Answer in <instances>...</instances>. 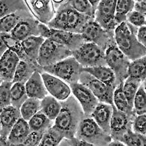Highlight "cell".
<instances>
[{
	"label": "cell",
	"mask_w": 146,
	"mask_h": 146,
	"mask_svg": "<svg viewBox=\"0 0 146 146\" xmlns=\"http://www.w3.org/2000/svg\"><path fill=\"white\" fill-rule=\"evenodd\" d=\"M61 110L54 121L53 127L66 139L75 138L80 121L85 116L77 100L72 95L68 99L60 102Z\"/></svg>",
	"instance_id": "cell-1"
},
{
	"label": "cell",
	"mask_w": 146,
	"mask_h": 146,
	"mask_svg": "<svg viewBox=\"0 0 146 146\" xmlns=\"http://www.w3.org/2000/svg\"><path fill=\"white\" fill-rule=\"evenodd\" d=\"M93 19L79 13L71 7L68 1L64 0L54 18L46 25L53 29L80 34L84 25Z\"/></svg>",
	"instance_id": "cell-2"
},
{
	"label": "cell",
	"mask_w": 146,
	"mask_h": 146,
	"mask_svg": "<svg viewBox=\"0 0 146 146\" xmlns=\"http://www.w3.org/2000/svg\"><path fill=\"white\" fill-rule=\"evenodd\" d=\"M138 28L123 22L116 27L114 31L115 45L130 61L145 56L146 47L136 39Z\"/></svg>",
	"instance_id": "cell-3"
},
{
	"label": "cell",
	"mask_w": 146,
	"mask_h": 146,
	"mask_svg": "<svg viewBox=\"0 0 146 146\" xmlns=\"http://www.w3.org/2000/svg\"><path fill=\"white\" fill-rule=\"evenodd\" d=\"M75 138L94 146H106L112 141L111 136L105 132L90 116H84L80 121Z\"/></svg>",
	"instance_id": "cell-4"
},
{
	"label": "cell",
	"mask_w": 146,
	"mask_h": 146,
	"mask_svg": "<svg viewBox=\"0 0 146 146\" xmlns=\"http://www.w3.org/2000/svg\"><path fill=\"white\" fill-rule=\"evenodd\" d=\"M42 68L43 72L56 76L68 84L79 82V78L83 69L82 66L72 56L54 65Z\"/></svg>",
	"instance_id": "cell-5"
},
{
	"label": "cell",
	"mask_w": 146,
	"mask_h": 146,
	"mask_svg": "<svg viewBox=\"0 0 146 146\" xmlns=\"http://www.w3.org/2000/svg\"><path fill=\"white\" fill-rule=\"evenodd\" d=\"M38 29L39 36L43 37L44 39H50L63 46H65L72 52L77 50L84 43L81 34L79 33L53 29L41 23L38 25Z\"/></svg>",
	"instance_id": "cell-6"
},
{
	"label": "cell",
	"mask_w": 146,
	"mask_h": 146,
	"mask_svg": "<svg viewBox=\"0 0 146 146\" xmlns=\"http://www.w3.org/2000/svg\"><path fill=\"white\" fill-rule=\"evenodd\" d=\"M72 56L83 68L106 66L105 51L94 43L84 42L77 50L72 52Z\"/></svg>",
	"instance_id": "cell-7"
},
{
	"label": "cell",
	"mask_w": 146,
	"mask_h": 146,
	"mask_svg": "<svg viewBox=\"0 0 146 146\" xmlns=\"http://www.w3.org/2000/svg\"><path fill=\"white\" fill-rule=\"evenodd\" d=\"M72 56V51L50 39H45L40 48L36 63L41 68H45L62 61Z\"/></svg>",
	"instance_id": "cell-8"
},
{
	"label": "cell",
	"mask_w": 146,
	"mask_h": 146,
	"mask_svg": "<svg viewBox=\"0 0 146 146\" xmlns=\"http://www.w3.org/2000/svg\"><path fill=\"white\" fill-rule=\"evenodd\" d=\"M105 58L106 66L115 74L117 86L123 83L127 78V68L130 60L120 51L115 43L110 45L106 48L105 50Z\"/></svg>",
	"instance_id": "cell-9"
},
{
	"label": "cell",
	"mask_w": 146,
	"mask_h": 146,
	"mask_svg": "<svg viewBox=\"0 0 146 146\" xmlns=\"http://www.w3.org/2000/svg\"><path fill=\"white\" fill-rule=\"evenodd\" d=\"M80 34L84 42L94 43L101 47L104 51L110 45L115 43L114 33L105 30L94 20L89 21L84 25Z\"/></svg>",
	"instance_id": "cell-10"
},
{
	"label": "cell",
	"mask_w": 146,
	"mask_h": 146,
	"mask_svg": "<svg viewBox=\"0 0 146 146\" xmlns=\"http://www.w3.org/2000/svg\"><path fill=\"white\" fill-rule=\"evenodd\" d=\"M79 83L88 88L97 98L99 102L114 106L113 93L115 89L112 87L101 82L98 80L94 78L93 76L85 72H82L80 73Z\"/></svg>",
	"instance_id": "cell-11"
},
{
	"label": "cell",
	"mask_w": 146,
	"mask_h": 146,
	"mask_svg": "<svg viewBox=\"0 0 146 146\" xmlns=\"http://www.w3.org/2000/svg\"><path fill=\"white\" fill-rule=\"evenodd\" d=\"M117 0H102L95 12L94 21L106 31L114 33L115 23V5Z\"/></svg>",
	"instance_id": "cell-12"
},
{
	"label": "cell",
	"mask_w": 146,
	"mask_h": 146,
	"mask_svg": "<svg viewBox=\"0 0 146 146\" xmlns=\"http://www.w3.org/2000/svg\"><path fill=\"white\" fill-rule=\"evenodd\" d=\"M25 3L33 17L43 25H46L49 22H50L56 13L53 6L52 1L25 0Z\"/></svg>",
	"instance_id": "cell-13"
},
{
	"label": "cell",
	"mask_w": 146,
	"mask_h": 146,
	"mask_svg": "<svg viewBox=\"0 0 146 146\" xmlns=\"http://www.w3.org/2000/svg\"><path fill=\"white\" fill-rule=\"evenodd\" d=\"M41 76L48 94L58 102H63L72 95L69 84L63 80L45 72H42Z\"/></svg>",
	"instance_id": "cell-14"
},
{
	"label": "cell",
	"mask_w": 146,
	"mask_h": 146,
	"mask_svg": "<svg viewBox=\"0 0 146 146\" xmlns=\"http://www.w3.org/2000/svg\"><path fill=\"white\" fill-rule=\"evenodd\" d=\"M135 116L121 112L113 106V113L110 124V136L113 141H121L123 136L131 128V123Z\"/></svg>",
	"instance_id": "cell-15"
},
{
	"label": "cell",
	"mask_w": 146,
	"mask_h": 146,
	"mask_svg": "<svg viewBox=\"0 0 146 146\" xmlns=\"http://www.w3.org/2000/svg\"><path fill=\"white\" fill-rule=\"evenodd\" d=\"M72 95L77 100L80 105L85 116H90L95 107L99 103L98 100L88 88L80 83H73L69 84Z\"/></svg>",
	"instance_id": "cell-16"
},
{
	"label": "cell",
	"mask_w": 146,
	"mask_h": 146,
	"mask_svg": "<svg viewBox=\"0 0 146 146\" xmlns=\"http://www.w3.org/2000/svg\"><path fill=\"white\" fill-rule=\"evenodd\" d=\"M39 22L33 17L29 18L26 20L20 21L16 26L11 30L10 34L15 39L22 42L25 39L32 36H39Z\"/></svg>",
	"instance_id": "cell-17"
},
{
	"label": "cell",
	"mask_w": 146,
	"mask_h": 146,
	"mask_svg": "<svg viewBox=\"0 0 146 146\" xmlns=\"http://www.w3.org/2000/svg\"><path fill=\"white\" fill-rule=\"evenodd\" d=\"M20 58L16 53L7 50L0 58V76L3 81L12 82Z\"/></svg>",
	"instance_id": "cell-18"
},
{
	"label": "cell",
	"mask_w": 146,
	"mask_h": 146,
	"mask_svg": "<svg viewBox=\"0 0 146 146\" xmlns=\"http://www.w3.org/2000/svg\"><path fill=\"white\" fill-rule=\"evenodd\" d=\"M25 85L27 96L29 98L42 100L46 96L49 95L42 80L41 72L38 71L34 72Z\"/></svg>",
	"instance_id": "cell-19"
},
{
	"label": "cell",
	"mask_w": 146,
	"mask_h": 146,
	"mask_svg": "<svg viewBox=\"0 0 146 146\" xmlns=\"http://www.w3.org/2000/svg\"><path fill=\"white\" fill-rule=\"evenodd\" d=\"M112 113L113 106L99 102L90 115V117L105 132L110 135V124Z\"/></svg>",
	"instance_id": "cell-20"
},
{
	"label": "cell",
	"mask_w": 146,
	"mask_h": 146,
	"mask_svg": "<svg viewBox=\"0 0 146 146\" xmlns=\"http://www.w3.org/2000/svg\"><path fill=\"white\" fill-rule=\"evenodd\" d=\"M21 118L20 109L13 106H9L0 111V123L2 127L1 136L7 137L11 128Z\"/></svg>",
	"instance_id": "cell-21"
},
{
	"label": "cell",
	"mask_w": 146,
	"mask_h": 146,
	"mask_svg": "<svg viewBox=\"0 0 146 146\" xmlns=\"http://www.w3.org/2000/svg\"><path fill=\"white\" fill-rule=\"evenodd\" d=\"M31 132L28 122L21 118L11 128L7 141L10 146H19L25 141L26 137Z\"/></svg>",
	"instance_id": "cell-22"
},
{
	"label": "cell",
	"mask_w": 146,
	"mask_h": 146,
	"mask_svg": "<svg viewBox=\"0 0 146 146\" xmlns=\"http://www.w3.org/2000/svg\"><path fill=\"white\" fill-rule=\"evenodd\" d=\"M82 72L89 73L93 76L94 78L105 84L112 87L115 89L117 87L116 78L112 70L107 66H98L93 68H85L82 69Z\"/></svg>",
	"instance_id": "cell-23"
},
{
	"label": "cell",
	"mask_w": 146,
	"mask_h": 146,
	"mask_svg": "<svg viewBox=\"0 0 146 146\" xmlns=\"http://www.w3.org/2000/svg\"><path fill=\"white\" fill-rule=\"evenodd\" d=\"M44 41L45 39L42 36H32L21 42V46L28 58L29 63L38 65L36 63V59L38 57L40 48Z\"/></svg>",
	"instance_id": "cell-24"
},
{
	"label": "cell",
	"mask_w": 146,
	"mask_h": 146,
	"mask_svg": "<svg viewBox=\"0 0 146 146\" xmlns=\"http://www.w3.org/2000/svg\"><path fill=\"white\" fill-rule=\"evenodd\" d=\"M31 17H33V16L28 9L13 12L0 20V33H10L20 21Z\"/></svg>",
	"instance_id": "cell-25"
},
{
	"label": "cell",
	"mask_w": 146,
	"mask_h": 146,
	"mask_svg": "<svg viewBox=\"0 0 146 146\" xmlns=\"http://www.w3.org/2000/svg\"><path fill=\"white\" fill-rule=\"evenodd\" d=\"M36 71H38L41 73L43 72L42 68L38 65H35L33 63H29V62L20 61L16 69L12 83L19 82V83L25 84Z\"/></svg>",
	"instance_id": "cell-26"
},
{
	"label": "cell",
	"mask_w": 146,
	"mask_h": 146,
	"mask_svg": "<svg viewBox=\"0 0 146 146\" xmlns=\"http://www.w3.org/2000/svg\"><path fill=\"white\" fill-rule=\"evenodd\" d=\"M49 119L54 121L61 110V103L50 95H47L41 100V110Z\"/></svg>",
	"instance_id": "cell-27"
},
{
	"label": "cell",
	"mask_w": 146,
	"mask_h": 146,
	"mask_svg": "<svg viewBox=\"0 0 146 146\" xmlns=\"http://www.w3.org/2000/svg\"><path fill=\"white\" fill-rule=\"evenodd\" d=\"M31 131L44 134L54 125V121L49 119L42 111H38L28 121Z\"/></svg>",
	"instance_id": "cell-28"
},
{
	"label": "cell",
	"mask_w": 146,
	"mask_h": 146,
	"mask_svg": "<svg viewBox=\"0 0 146 146\" xmlns=\"http://www.w3.org/2000/svg\"><path fill=\"white\" fill-rule=\"evenodd\" d=\"M113 105L116 109L128 115H136L123 91V84H119L113 93Z\"/></svg>",
	"instance_id": "cell-29"
},
{
	"label": "cell",
	"mask_w": 146,
	"mask_h": 146,
	"mask_svg": "<svg viewBox=\"0 0 146 146\" xmlns=\"http://www.w3.org/2000/svg\"><path fill=\"white\" fill-rule=\"evenodd\" d=\"M145 63L146 56L131 61L127 68V77H134L141 82H145Z\"/></svg>",
	"instance_id": "cell-30"
},
{
	"label": "cell",
	"mask_w": 146,
	"mask_h": 146,
	"mask_svg": "<svg viewBox=\"0 0 146 146\" xmlns=\"http://www.w3.org/2000/svg\"><path fill=\"white\" fill-rule=\"evenodd\" d=\"M134 0H117L115 5V21L117 26L120 24L126 22L127 15L133 11L134 8Z\"/></svg>",
	"instance_id": "cell-31"
},
{
	"label": "cell",
	"mask_w": 146,
	"mask_h": 146,
	"mask_svg": "<svg viewBox=\"0 0 146 146\" xmlns=\"http://www.w3.org/2000/svg\"><path fill=\"white\" fill-rule=\"evenodd\" d=\"M25 1L22 0H0V20L18 11L27 10Z\"/></svg>",
	"instance_id": "cell-32"
},
{
	"label": "cell",
	"mask_w": 146,
	"mask_h": 146,
	"mask_svg": "<svg viewBox=\"0 0 146 146\" xmlns=\"http://www.w3.org/2000/svg\"><path fill=\"white\" fill-rule=\"evenodd\" d=\"M28 99L25 85L23 83H12L11 88V106L20 109L21 105Z\"/></svg>",
	"instance_id": "cell-33"
},
{
	"label": "cell",
	"mask_w": 146,
	"mask_h": 146,
	"mask_svg": "<svg viewBox=\"0 0 146 146\" xmlns=\"http://www.w3.org/2000/svg\"><path fill=\"white\" fill-rule=\"evenodd\" d=\"M142 83L143 82H141L140 80L130 76H128L123 83V94L132 109H133V100L135 98V95Z\"/></svg>",
	"instance_id": "cell-34"
},
{
	"label": "cell",
	"mask_w": 146,
	"mask_h": 146,
	"mask_svg": "<svg viewBox=\"0 0 146 146\" xmlns=\"http://www.w3.org/2000/svg\"><path fill=\"white\" fill-rule=\"evenodd\" d=\"M41 110V100L29 98L21 105L20 108L21 118L25 121H29L34 115H36Z\"/></svg>",
	"instance_id": "cell-35"
},
{
	"label": "cell",
	"mask_w": 146,
	"mask_h": 146,
	"mask_svg": "<svg viewBox=\"0 0 146 146\" xmlns=\"http://www.w3.org/2000/svg\"><path fill=\"white\" fill-rule=\"evenodd\" d=\"M133 113L136 115H144L146 113L145 82L141 84L135 95L133 100Z\"/></svg>",
	"instance_id": "cell-36"
},
{
	"label": "cell",
	"mask_w": 146,
	"mask_h": 146,
	"mask_svg": "<svg viewBox=\"0 0 146 146\" xmlns=\"http://www.w3.org/2000/svg\"><path fill=\"white\" fill-rule=\"evenodd\" d=\"M2 38L5 43L6 46L7 47V49L13 51L14 53H16L21 61L29 62L26 55L23 50V48L21 46V42L16 40L14 37H12L9 33H3Z\"/></svg>",
	"instance_id": "cell-37"
},
{
	"label": "cell",
	"mask_w": 146,
	"mask_h": 146,
	"mask_svg": "<svg viewBox=\"0 0 146 146\" xmlns=\"http://www.w3.org/2000/svg\"><path fill=\"white\" fill-rule=\"evenodd\" d=\"M63 139L64 136L52 127L43 134L39 146H58Z\"/></svg>",
	"instance_id": "cell-38"
},
{
	"label": "cell",
	"mask_w": 146,
	"mask_h": 146,
	"mask_svg": "<svg viewBox=\"0 0 146 146\" xmlns=\"http://www.w3.org/2000/svg\"><path fill=\"white\" fill-rule=\"evenodd\" d=\"M126 146H146V137L144 135L135 133L129 129L121 139Z\"/></svg>",
	"instance_id": "cell-39"
},
{
	"label": "cell",
	"mask_w": 146,
	"mask_h": 146,
	"mask_svg": "<svg viewBox=\"0 0 146 146\" xmlns=\"http://www.w3.org/2000/svg\"><path fill=\"white\" fill-rule=\"evenodd\" d=\"M68 2L73 9L78 11L79 13L89 16L94 20L95 13L89 0H69Z\"/></svg>",
	"instance_id": "cell-40"
},
{
	"label": "cell",
	"mask_w": 146,
	"mask_h": 146,
	"mask_svg": "<svg viewBox=\"0 0 146 146\" xmlns=\"http://www.w3.org/2000/svg\"><path fill=\"white\" fill-rule=\"evenodd\" d=\"M12 82L3 81L0 86V111L11 105V88Z\"/></svg>",
	"instance_id": "cell-41"
},
{
	"label": "cell",
	"mask_w": 146,
	"mask_h": 146,
	"mask_svg": "<svg viewBox=\"0 0 146 146\" xmlns=\"http://www.w3.org/2000/svg\"><path fill=\"white\" fill-rule=\"evenodd\" d=\"M126 22L130 24L131 25L141 28L142 26H145L146 17L145 15L139 13L136 11H131L126 16Z\"/></svg>",
	"instance_id": "cell-42"
},
{
	"label": "cell",
	"mask_w": 146,
	"mask_h": 146,
	"mask_svg": "<svg viewBox=\"0 0 146 146\" xmlns=\"http://www.w3.org/2000/svg\"><path fill=\"white\" fill-rule=\"evenodd\" d=\"M131 131L141 135H146V115H136L131 123Z\"/></svg>",
	"instance_id": "cell-43"
},
{
	"label": "cell",
	"mask_w": 146,
	"mask_h": 146,
	"mask_svg": "<svg viewBox=\"0 0 146 146\" xmlns=\"http://www.w3.org/2000/svg\"><path fill=\"white\" fill-rule=\"evenodd\" d=\"M42 136V133L31 131L26 137L25 141L19 146H38L41 142Z\"/></svg>",
	"instance_id": "cell-44"
},
{
	"label": "cell",
	"mask_w": 146,
	"mask_h": 146,
	"mask_svg": "<svg viewBox=\"0 0 146 146\" xmlns=\"http://www.w3.org/2000/svg\"><path fill=\"white\" fill-rule=\"evenodd\" d=\"M136 39L137 41L143 45L144 46H146V27L142 26L138 28L137 33H136Z\"/></svg>",
	"instance_id": "cell-45"
},
{
	"label": "cell",
	"mask_w": 146,
	"mask_h": 146,
	"mask_svg": "<svg viewBox=\"0 0 146 146\" xmlns=\"http://www.w3.org/2000/svg\"><path fill=\"white\" fill-rule=\"evenodd\" d=\"M133 11H136L139 12V13H141V14H143V15H145V12H146L145 0L135 1Z\"/></svg>",
	"instance_id": "cell-46"
},
{
	"label": "cell",
	"mask_w": 146,
	"mask_h": 146,
	"mask_svg": "<svg viewBox=\"0 0 146 146\" xmlns=\"http://www.w3.org/2000/svg\"><path fill=\"white\" fill-rule=\"evenodd\" d=\"M70 142H71L72 146H94L93 145H91V144H89V143H86V142L77 140L76 138L70 139Z\"/></svg>",
	"instance_id": "cell-47"
},
{
	"label": "cell",
	"mask_w": 146,
	"mask_h": 146,
	"mask_svg": "<svg viewBox=\"0 0 146 146\" xmlns=\"http://www.w3.org/2000/svg\"><path fill=\"white\" fill-rule=\"evenodd\" d=\"M2 35H3V33H0V58L3 55V54L8 50L7 47L6 46L5 43L3 42V38H2Z\"/></svg>",
	"instance_id": "cell-48"
},
{
	"label": "cell",
	"mask_w": 146,
	"mask_h": 146,
	"mask_svg": "<svg viewBox=\"0 0 146 146\" xmlns=\"http://www.w3.org/2000/svg\"><path fill=\"white\" fill-rule=\"evenodd\" d=\"M106 146H126L123 142L119 141H112L110 142L109 144H107Z\"/></svg>",
	"instance_id": "cell-49"
},
{
	"label": "cell",
	"mask_w": 146,
	"mask_h": 146,
	"mask_svg": "<svg viewBox=\"0 0 146 146\" xmlns=\"http://www.w3.org/2000/svg\"><path fill=\"white\" fill-rule=\"evenodd\" d=\"M0 146H10L7 137L0 136Z\"/></svg>",
	"instance_id": "cell-50"
},
{
	"label": "cell",
	"mask_w": 146,
	"mask_h": 146,
	"mask_svg": "<svg viewBox=\"0 0 146 146\" xmlns=\"http://www.w3.org/2000/svg\"><path fill=\"white\" fill-rule=\"evenodd\" d=\"M58 146H72V144H71V142H70V140L69 139H66V138H64L62 140V141L58 144Z\"/></svg>",
	"instance_id": "cell-51"
},
{
	"label": "cell",
	"mask_w": 146,
	"mask_h": 146,
	"mask_svg": "<svg viewBox=\"0 0 146 146\" xmlns=\"http://www.w3.org/2000/svg\"><path fill=\"white\" fill-rule=\"evenodd\" d=\"M3 82V79H2V77H1V76H0V86H1V84H2V83Z\"/></svg>",
	"instance_id": "cell-52"
},
{
	"label": "cell",
	"mask_w": 146,
	"mask_h": 146,
	"mask_svg": "<svg viewBox=\"0 0 146 146\" xmlns=\"http://www.w3.org/2000/svg\"><path fill=\"white\" fill-rule=\"evenodd\" d=\"M2 134V127H1V123H0V136Z\"/></svg>",
	"instance_id": "cell-53"
},
{
	"label": "cell",
	"mask_w": 146,
	"mask_h": 146,
	"mask_svg": "<svg viewBox=\"0 0 146 146\" xmlns=\"http://www.w3.org/2000/svg\"><path fill=\"white\" fill-rule=\"evenodd\" d=\"M38 146H39V145H38Z\"/></svg>",
	"instance_id": "cell-54"
}]
</instances>
